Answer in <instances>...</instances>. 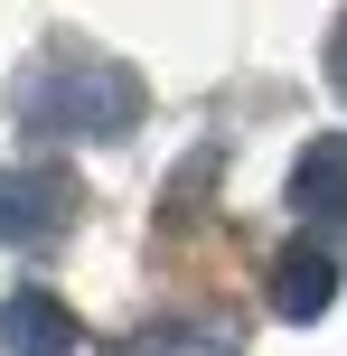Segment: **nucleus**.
Returning <instances> with one entry per match:
<instances>
[{
	"label": "nucleus",
	"mask_w": 347,
	"mask_h": 356,
	"mask_svg": "<svg viewBox=\"0 0 347 356\" xmlns=\"http://www.w3.org/2000/svg\"><path fill=\"white\" fill-rule=\"evenodd\" d=\"M338 282H347L338 244H329V234H300V244H282V263H273V309L291 328H310V319L338 309Z\"/></svg>",
	"instance_id": "3"
},
{
	"label": "nucleus",
	"mask_w": 347,
	"mask_h": 356,
	"mask_svg": "<svg viewBox=\"0 0 347 356\" xmlns=\"http://www.w3.org/2000/svg\"><path fill=\"white\" fill-rule=\"evenodd\" d=\"M75 309L56 300V291H10L0 300V347L10 356H75Z\"/></svg>",
	"instance_id": "5"
},
{
	"label": "nucleus",
	"mask_w": 347,
	"mask_h": 356,
	"mask_svg": "<svg viewBox=\"0 0 347 356\" xmlns=\"http://www.w3.org/2000/svg\"><path fill=\"white\" fill-rule=\"evenodd\" d=\"M291 207L310 216L319 234H347V131H319L291 160Z\"/></svg>",
	"instance_id": "4"
},
{
	"label": "nucleus",
	"mask_w": 347,
	"mask_h": 356,
	"mask_svg": "<svg viewBox=\"0 0 347 356\" xmlns=\"http://www.w3.org/2000/svg\"><path fill=\"white\" fill-rule=\"evenodd\" d=\"M329 75H338V94H347V19H338V38H329Z\"/></svg>",
	"instance_id": "6"
},
{
	"label": "nucleus",
	"mask_w": 347,
	"mask_h": 356,
	"mask_svg": "<svg viewBox=\"0 0 347 356\" xmlns=\"http://www.w3.org/2000/svg\"><path fill=\"white\" fill-rule=\"evenodd\" d=\"M75 225V178L47 160H0V244H56Z\"/></svg>",
	"instance_id": "2"
},
{
	"label": "nucleus",
	"mask_w": 347,
	"mask_h": 356,
	"mask_svg": "<svg viewBox=\"0 0 347 356\" xmlns=\"http://www.w3.org/2000/svg\"><path fill=\"white\" fill-rule=\"evenodd\" d=\"M19 131L38 141H122L141 122V75L113 66L94 47H38L19 66V94H10Z\"/></svg>",
	"instance_id": "1"
}]
</instances>
